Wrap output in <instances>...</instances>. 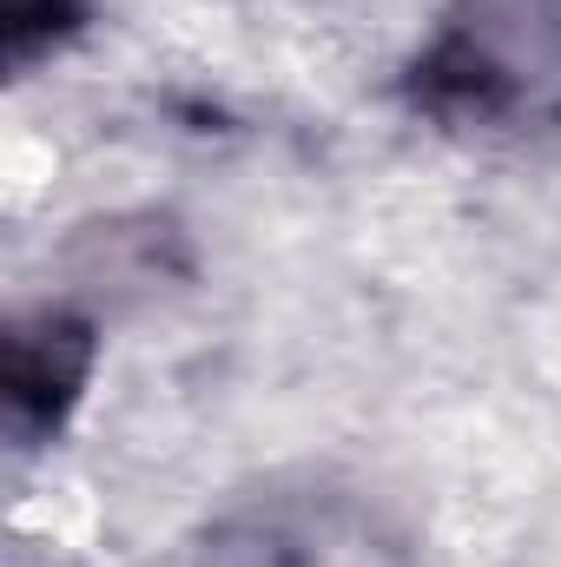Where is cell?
<instances>
[{
  "mask_svg": "<svg viewBox=\"0 0 561 567\" xmlns=\"http://www.w3.org/2000/svg\"><path fill=\"white\" fill-rule=\"evenodd\" d=\"M198 567H410V542L364 495L290 488L252 495L212 522Z\"/></svg>",
  "mask_w": 561,
  "mask_h": 567,
  "instance_id": "cell-1",
  "label": "cell"
}]
</instances>
